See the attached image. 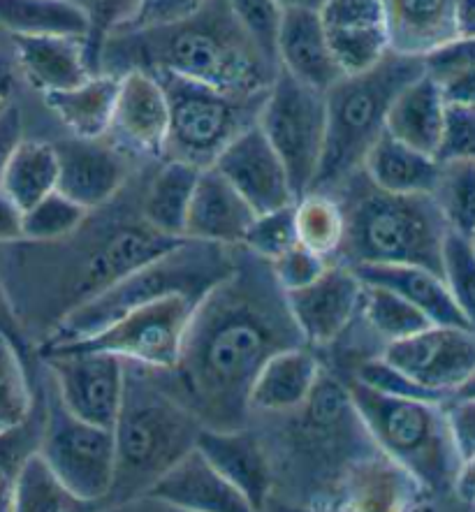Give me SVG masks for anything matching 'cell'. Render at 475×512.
<instances>
[{
  "label": "cell",
  "mask_w": 475,
  "mask_h": 512,
  "mask_svg": "<svg viewBox=\"0 0 475 512\" xmlns=\"http://www.w3.org/2000/svg\"><path fill=\"white\" fill-rule=\"evenodd\" d=\"M306 346L290 316L288 299L267 260L237 248V262L190 318L184 348L167 385L204 427L248 424V390L274 353Z\"/></svg>",
  "instance_id": "obj_1"
},
{
  "label": "cell",
  "mask_w": 475,
  "mask_h": 512,
  "mask_svg": "<svg viewBox=\"0 0 475 512\" xmlns=\"http://www.w3.org/2000/svg\"><path fill=\"white\" fill-rule=\"evenodd\" d=\"M105 211L102 216V209H93L75 232L58 241L3 246L14 265L12 276L21 281L5 290L21 332L26 323H45V339L72 309L181 241L153 230L142 218L140 204L119 214L112 200Z\"/></svg>",
  "instance_id": "obj_2"
},
{
  "label": "cell",
  "mask_w": 475,
  "mask_h": 512,
  "mask_svg": "<svg viewBox=\"0 0 475 512\" xmlns=\"http://www.w3.org/2000/svg\"><path fill=\"white\" fill-rule=\"evenodd\" d=\"M170 72L230 93H265L279 63L262 51L232 14L228 0H209L174 24L112 33L100 49V72Z\"/></svg>",
  "instance_id": "obj_3"
},
{
  "label": "cell",
  "mask_w": 475,
  "mask_h": 512,
  "mask_svg": "<svg viewBox=\"0 0 475 512\" xmlns=\"http://www.w3.org/2000/svg\"><path fill=\"white\" fill-rule=\"evenodd\" d=\"M346 234L334 262L341 265H420L441 274L448 223L429 193H390L364 170L334 190Z\"/></svg>",
  "instance_id": "obj_4"
},
{
  "label": "cell",
  "mask_w": 475,
  "mask_h": 512,
  "mask_svg": "<svg viewBox=\"0 0 475 512\" xmlns=\"http://www.w3.org/2000/svg\"><path fill=\"white\" fill-rule=\"evenodd\" d=\"M202 427L170 390L163 369L126 362V390L112 429L116 471L107 501L126 506L144 499L153 482L195 448Z\"/></svg>",
  "instance_id": "obj_5"
},
{
  "label": "cell",
  "mask_w": 475,
  "mask_h": 512,
  "mask_svg": "<svg viewBox=\"0 0 475 512\" xmlns=\"http://www.w3.org/2000/svg\"><path fill=\"white\" fill-rule=\"evenodd\" d=\"M239 246L209 244V241L181 239L170 251L156 255L133 272L121 276L100 295L91 297L40 341L38 348L63 346V343L82 341L107 325L158 299L170 295H186L202 299L214 285L232 272L237 262Z\"/></svg>",
  "instance_id": "obj_6"
},
{
  "label": "cell",
  "mask_w": 475,
  "mask_h": 512,
  "mask_svg": "<svg viewBox=\"0 0 475 512\" xmlns=\"http://www.w3.org/2000/svg\"><path fill=\"white\" fill-rule=\"evenodd\" d=\"M346 385L376 448L418 482L427 501L455 499L452 489L462 457L452 443L445 401L392 397L355 378Z\"/></svg>",
  "instance_id": "obj_7"
},
{
  "label": "cell",
  "mask_w": 475,
  "mask_h": 512,
  "mask_svg": "<svg viewBox=\"0 0 475 512\" xmlns=\"http://www.w3.org/2000/svg\"><path fill=\"white\" fill-rule=\"evenodd\" d=\"M425 58L387 51L374 68L343 75L325 91L327 135L318 177L311 190L334 193L385 133V116L397 93L425 75Z\"/></svg>",
  "instance_id": "obj_8"
},
{
  "label": "cell",
  "mask_w": 475,
  "mask_h": 512,
  "mask_svg": "<svg viewBox=\"0 0 475 512\" xmlns=\"http://www.w3.org/2000/svg\"><path fill=\"white\" fill-rule=\"evenodd\" d=\"M163 84L170 109L163 158L181 160L200 170L214 165L221 151L253 123L265 93H230L170 72H153Z\"/></svg>",
  "instance_id": "obj_9"
},
{
  "label": "cell",
  "mask_w": 475,
  "mask_h": 512,
  "mask_svg": "<svg viewBox=\"0 0 475 512\" xmlns=\"http://www.w3.org/2000/svg\"><path fill=\"white\" fill-rule=\"evenodd\" d=\"M40 392L45 401V422L38 452L77 499L89 506L107 501L116 471L114 431L68 411L47 371Z\"/></svg>",
  "instance_id": "obj_10"
},
{
  "label": "cell",
  "mask_w": 475,
  "mask_h": 512,
  "mask_svg": "<svg viewBox=\"0 0 475 512\" xmlns=\"http://www.w3.org/2000/svg\"><path fill=\"white\" fill-rule=\"evenodd\" d=\"M258 126L283 160L295 197L309 193L325 151V91L279 70L262 100Z\"/></svg>",
  "instance_id": "obj_11"
},
{
  "label": "cell",
  "mask_w": 475,
  "mask_h": 512,
  "mask_svg": "<svg viewBox=\"0 0 475 512\" xmlns=\"http://www.w3.org/2000/svg\"><path fill=\"white\" fill-rule=\"evenodd\" d=\"M200 299L170 295L151 302L107 325L82 341L63 346L38 348V353L54 350H100L126 362L144 364L153 369H172L179 362L184 336Z\"/></svg>",
  "instance_id": "obj_12"
},
{
  "label": "cell",
  "mask_w": 475,
  "mask_h": 512,
  "mask_svg": "<svg viewBox=\"0 0 475 512\" xmlns=\"http://www.w3.org/2000/svg\"><path fill=\"white\" fill-rule=\"evenodd\" d=\"M38 355L68 411L98 427L114 429L126 390V360L100 350Z\"/></svg>",
  "instance_id": "obj_13"
},
{
  "label": "cell",
  "mask_w": 475,
  "mask_h": 512,
  "mask_svg": "<svg viewBox=\"0 0 475 512\" xmlns=\"http://www.w3.org/2000/svg\"><path fill=\"white\" fill-rule=\"evenodd\" d=\"M380 357L448 401L475 369V329L429 325L406 339L390 341Z\"/></svg>",
  "instance_id": "obj_14"
},
{
  "label": "cell",
  "mask_w": 475,
  "mask_h": 512,
  "mask_svg": "<svg viewBox=\"0 0 475 512\" xmlns=\"http://www.w3.org/2000/svg\"><path fill=\"white\" fill-rule=\"evenodd\" d=\"M364 283L353 267L330 262V267L316 281L299 290L285 292L290 316L313 350L330 348L360 316Z\"/></svg>",
  "instance_id": "obj_15"
},
{
  "label": "cell",
  "mask_w": 475,
  "mask_h": 512,
  "mask_svg": "<svg viewBox=\"0 0 475 512\" xmlns=\"http://www.w3.org/2000/svg\"><path fill=\"white\" fill-rule=\"evenodd\" d=\"M109 126V142L130 158L163 160L167 123V95L160 79L146 70L123 72Z\"/></svg>",
  "instance_id": "obj_16"
},
{
  "label": "cell",
  "mask_w": 475,
  "mask_h": 512,
  "mask_svg": "<svg viewBox=\"0 0 475 512\" xmlns=\"http://www.w3.org/2000/svg\"><path fill=\"white\" fill-rule=\"evenodd\" d=\"M211 167L251 204L255 214L288 207L297 200L283 160L258 123L241 130Z\"/></svg>",
  "instance_id": "obj_17"
},
{
  "label": "cell",
  "mask_w": 475,
  "mask_h": 512,
  "mask_svg": "<svg viewBox=\"0 0 475 512\" xmlns=\"http://www.w3.org/2000/svg\"><path fill=\"white\" fill-rule=\"evenodd\" d=\"M58 186L63 195L82 204L84 209H100L112 202L130 181V156L119 146L102 140H68L56 142Z\"/></svg>",
  "instance_id": "obj_18"
},
{
  "label": "cell",
  "mask_w": 475,
  "mask_h": 512,
  "mask_svg": "<svg viewBox=\"0 0 475 512\" xmlns=\"http://www.w3.org/2000/svg\"><path fill=\"white\" fill-rule=\"evenodd\" d=\"M195 448L244 496L251 510H262L272 503L276 492L272 459L262 438L248 431V427H202Z\"/></svg>",
  "instance_id": "obj_19"
},
{
  "label": "cell",
  "mask_w": 475,
  "mask_h": 512,
  "mask_svg": "<svg viewBox=\"0 0 475 512\" xmlns=\"http://www.w3.org/2000/svg\"><path fill=\"white\" fill-rule=\"evenodd\" d=\"M144 501H156L188 512H251L241 496L200 450H188L153 482Z\"/></svg>",
  "instance_id": "obj_20"
},
{
  "label": "cell",
  "mask_w": 475,
  "mask_h": 512,
  "mask_svg": "<svg viewBox=\"0 0 475 512\" xmlns=\"http://www.w3.org/2000/svg\"><path fill=\"white\" fill-rule=\"evenodd\" d=\"M276 61L283 72L318 91H327L343 77L316 10H283L276 35Z\"/></svg>",
  "instance_id": "obj_21"
},
{
  "label": "cell",
  "mask_w": 475,
  "mask_h": 512,
  "mask_svg": "<svg viewBox=\"0 0 475 512\" xmlns=\"http://www.w3.org/2000/svg\"><path fill=\"white\" fill-rule=\"evenodd\" d=\"M253 218L255 209L251 204L214 167H207V170H200V177H197L186 214L184 239L241 246Z\"/></svg>",
  "instance_id": "obj_22"
},
{
  "label": "cell",
  "mask_w": 475,
  "mask_h": 512,
  "mask_svg": "<svg viewBox=\"0 0 475 512\" xmlns=\"http://www.w3.org/2000/svg\"><path fill=\"white\" fill-rule=\"evenodd\" d=\"M323 362L309 346H292L274 353L262 364L248 390V420L251 415H281L295 411L316 387Z\"/></svg>",
  "instance_id": "obj_23"
},
{
  "label": "cell",
  "mask_w": 475,
  "mask_h": 512,
  "mask_svg": "<svg viewBox=\"0 0 475 512\" xmlns=\"http://www.w3.org/2000/svg\"><path fill=\"white\" fill-rule=\"evenodd\" d=\"M14 56L42 95L65 91L95 75L86 38L77 35H12Z\"/></svg>",
  "instance_id": "obj_24"
},
{
  "label": "cell",
  "mask_w": 475,
  "mask_h": 512,
  "mask_svg": "<svg viewBox=\"0 0 475 512\" xmlns=\"http://www.w3.org/2000/svg\"><path fill=\"white\" fill-rule=\"evenodd\" d=\"M457 0H383L390 49L427 58L457 40Z\"/></svg>",
  "instance_id": "obj_25"
},
{
  "label": "cell",
  "mask_w": 475,
  "mask_h": 512,
  "mask_svg": "<svg viewBox=\"0 0 475 512\" xmlns=\"http://www.w3.org/2000/svg\"><path fill=\"white\" fill-rule=\"evenodd\" d=\"M425 501L418 482L378 450L350 468L334 503L343 510H408Z\"/></svg>",
  "instance_id": "obj_26"
},
{
  "label": "cell",
  "mask_w": 475,
  "mask_h": 512,
  "mask_svg": "<svg viewBox=\"0 0 475 512\" xmlns=\"http://www.w3.org/2000/svg\"><path fill=\"white\" fill-rule=\"evenodd\" d=\"M357 279L367 285H380L397 292L415 309H420L431 320V325L469 327L462 311L457 309L443 276L420 265H357L353 267Z\"/></svg>",
  "instance_id": "obj_27"
},
{
  "label": "cell",
  "mask_w": 475,
  "mask_h": 512,
  "mask_svg": "<svg viewBox=\"0 0 475 512\" xmlns=\"http://www.w3.org/2000/svg\"><path fill=\"white\" fill-rule=\"evenodd\" d=\"M445 98L441 84L425 72L404 86L385 116V130L399 142L436 156L443 133Z\"/></svg>",
  "instance_id": "obj_28"
},
{
  "label": "cell",
  "mask_w": 475,
  "mask_h": 512,
  "mask_svg": "<svg viewBox=\"0 0 475 512\" xmlns=\"http://www.w3.org/2000/svg\"><path fill=\"white\" fill-rule=\"evenodd\" d=\"M119 82L121 77L112 72H95L72 89L45 93V102L72 137L102 140L112 126Z\"/></svg>",
  "instance_id": "obj_29"
},
{
  "label": "cell",
  "mask_w": 475,
  "mask_h": 512,
  "mask_svg": "<svg viewBox=\"0 0 475 512\" xmlns=\"http://www.w3.org/2000/svg\"><path fill=\"white\" fill-rule=\"evenodd\" d=\"M362 170L369 181L390 193H434L441 160L385 133L371 146Z\"/></svg>",
  "instance_id": "obj_30"
},
{
  "label": "cell",
  "mask_w": 475,
  "mask_h": 512,
  "mask_svg": "<svg viewBox=\"0 0 475 512\" xmlns=\"http://www.w3.org/2000/svg\"><path fill=\"white\" fill-rule=\"evenodd\" d=\"M200 167L181 160H158L156 172L146 179L140 195V214L153 230L167 237L184 239L186 214Z\"/></svg>",
  "instance_id": "obj_31"
},
{
  "label": "cell",
  "mask_w": 475,
  "mask_h": 512,
  "mask_svg": "<svg viewBox=\"0 0 475 512\" xmlns=\"http://www.w3.org/2000/svg\"><path fill=\"white\" fill-rule=\"evenodd\" d=\"M0 28L10 35L89 38V19L75 0H0Z\"/></svg>",
  "instance_id": "obj_32"
},
{
  "label": "cell",
  "mask_w": 475,
  "mask_h": 512,
  "mask_svg": "<svg viewBox=\"0 0 475 512\" xmlns=\"http://www.w3.org/2000/svg\"><path fill=\"white\" fill-rule=\"evenodd\" d=\"M58 186L56 146L42 140H21L7 163L0 188L21 209L33 207L42 197L54 193Z\"/></svg>",
  "instance_id": "obj_33"
},
{
  "label": "cell",
  "mask_w": 475,
  "mask_h": 512,
  "mask_svg": "<svg viewBox=\"0 0 475 512\" xmlns=\"http://www.w3.org/2000/svg\"><path fill=\"white\" fill-rule=\"evenodd\" d=\"M297 244L334 260L346 234V216L336 195L309 190L295 200Z\"/></svg>",
  "instance_id": "obj_34"
},
{
  "label": "cell",
  "mask_w": 475,
  "mask_h": 512,
  "mask_svg": "<svg viewBox=\"0 0 475 512\" xmlns=\"http://www.w3.org/2000/svg\"><path fill=\"white\" fill-rule=\"evenodd\" d=\"M91 508L77 499L40 452H33L21 466L14 485L12 510L17 512H75Z\"/></svg>",
  "instance_id": "obj_35"
},
{
  "label": "cell",
  "mask_w": 475,
  "mask_h": 512,
  "mask_svg": "<svg viewBox=\"0 0 475 512\" xmlns=\"http://www.w3.org/2000/svg\"><path fill=\"white\" fill-rule=\"evenodd\" d=\"M357 318L383 343V348L390 341L406 339V336L418 334L431 325V320L425 313L415 309L411 302H406L397 292L367 283H364L362 306Z\"/></svg>",
  "instance_id": "obj_36"
},
{
  "label": "cell",
  "mask_w": 475,
  "mask_h": 512,
  "mask_svg": "<svg viewBox=\"0 0 475 512\" xmlns=\"http://www.w3.org/2000/svg\"><path fill=\"white\" fill-rule=\"evenodd\" d=\"M434 200L452 232L469 237L475 230V160H445Z\"/></svg>",
  "instance_id": "obj_37"
},
{
  "label": "cell",
  "mask_w": 475,
  "mask_h": 512,
  "mask_svg": "<svg viewBox=\"0 0 475 512\" xmlns=\"http://www.w3.org/2000/svg\"><path fill=\"white\" fill-rule=\"evenodd\" d=\"M42 422H45V401L42 392L35 390L33 413L17 427L0 431V512L12 510L14 485L21 466L40 448Z\"/></svg>",
  "instance_id": "obj_38"
},
{
  "label": "cell",
  "mask_w": 475,
  "mask_h": 512,
  "mask_svg": "<svg viewBox=\"0 0 475 512\" xmlns=\"http://www.w3.org/2000/svg\"><path fill=\"white\" fill-rule=\"evenodd\" d=\"M24 360V350L0 332V431L17 427L33 413L35 387Z\"/></svg>",
  "instance_id": "obj_39"
},
{
  "label": "cell",
  "mask_w": 475,
  "mask_h": 512,
  "mask_svg": "<svg viewBox=\"0 0 475 512\" xmlns=\"http://www.w3.org/2000/svg\"><path fill=\"white\" fill-rule=\"evenodd\" d=\"M89 214L91 211L82 204L70 200L61 190H54L24 211V239L21 241H35V244L58 241L75 232Z\"/></svg>",
  "instance_id": "obj_40"
},
{
  "label": "cell",
  "mask_w": 475,
  "mask_h": 512,
  "mask_svg": "<svg viewBox=\"0 0 475 512\" xmlns=\"http://www.w3.org/2000/svg\"><path fill=\"white\" fill-rule=\"evenodd\" d=\"M330 49L343 75L364 72L390 51L385 26H355V28H325Z\"/></svg>",
  "instance_id": "obj_41"
},
{
  "label": "cell",
  "mask_w": 475,
  "mask_h": 512,
  "mask_svg": "<svg viewBox=\"0 0 475 512\" xmlns=\"http://www.w3.org/2000/svg\"><path fill=\"white\" fill-rule=\"evenodd\" d=\"M441 276L448 285L457 309L471 329H475V253L469 239L448 230L443 241Z\"/></svg>",
  "instance_id": "obj_42"
},
{
  "label": "cell",
  "mask_w": 475,
  "mask_h": 512,
  "mask_svg": "<svg viewBox=\"0 0 475 512\" xmlns=\"http://www.w3.org/2000/svg\"><path fill=\"white\" fill-rule=\"evenodd\" d=\"M295 244V202H292L288 207L255 214L251 228L246 230L244 241H241V248H246L248 253L258 255L262 260L272 262Z\"/></svg>",
  "instance_id": "obj_43"
},
{
  "label": "cell",
  "mask_w": 475,
  "mask_h": 512,
  "mask_svg": "<svg viewBox=\"0 0 475 512\" xmlns=\"http://www.w3.org/2000/svg\"><path fill=\"white\" fill-rule=\"evenodd\" d=\"M89 19V61L93 72H100V49L109 35L121 31L133 17L140 0H75Z\"/></svg>",
  "instance_id": "obj_44"
},
{
  "label": "cell",
  "mask_w": 475,
  "mask_h": 512,
  "mask_svg": "<svg viewBox=\"0 0 475 512\" xmlns=\"http://www.w3.org/2000/svg\"><path fill=\"white\" fill-rule=\"evenodd\" d=\"M232 14L265 54L276 61V35L283 10L276 0H228ZM279 63V61H276Z\"/></svg>",
  "instance_id": "obj_45"
},
{
  "label": "cell",
  "mask_w": 475,
  "mask_h": 512,
  "mask_svg": "<svg viewBox=\"0 0 475 512\" xmlns=\"http://www.w3.org/2000/svg\"><path fill=\"white\" fill-rule=\"evenodd\" d=\"M436 158L441 163L445 160H475V107L445 102L443 133Z\"/></svg>",
  "instance_id": "obj_46"
},
{
  "label": "cell",
  "mask_w": 475,
  "mask_h": 512,
  "mask_svg": "<svg viewBox=\"0 0 475 512\" xmlns=\"http://www.w3.org/2000/svg\"><path fill=\"white\" fill-rule=\"evenodd\" d=\"M330 262L332 260L309 251V248H304L302 244H295L285 253H281L279 258L269 262V267H272V274L276 283L281 285V290L290 292L316 281L318 276L330 267Z\"/></svg>",
  "instance_id": "obj_47"
},
{
  "label": "cell",
  "mask_w": 475,
  "mask_h": 512,
  "mask_svg": "<svg viewBox=\"0 0 475 512\" xmlns=\"http://www.w3.org/2000/svg\"><path fill=\"white\" fill-rule=\"evenodd\" d=\"M318 12L325 28L385 26L383 0H325Z\"/></svg>",
  "instance_id": "obj_48"
},
{
  "label": "cell",
  "mask_w": 475,
  "mask_h": 512,
  "mask_svg": "<svg viewBox=\"0 0 475 512\" xmlns=\"http://www.w3.org/2000/svg\"><path fill=\"white\" fill-rule=\"evenodd\" d=\"M207 3L209 0H140L135 14L121 31H144V28L174 24V21H181L202 10Z\"/></svg>",
  "instance_id": "obj_49"
},
{
  "label": "cell",
  "mask_w": 475,
  "mask_h": 512,
  "mask_svg": "<svg viewBox=\"0 0 475 512\" xmlns=\"http://www.w3.org/2000/svg\"><path fill=\"white\" fill-rule=\"evenodd\" d=\"M443 406L457 455L462 457V464L469 462L475 457V399L450 397Z\"/></svg>",
  "instance_id": "obj_50"
},
{
  "label": "cell",
  "mask_w": 475,
  "mask_h": 512,
  "mask_svg": "<svg viewBox=\"0 0 475 512\" xmlns=\"http://www.w3.org/2000/svg\"><path fill=\"white\" fill-rule=\"evenodd\" d=\"M427 72L431 77L441 79L450 72L462 70V68H473L475 65V35L473 38H457L452 40L450 45L436 49L434 54L425 58Z\"/></svg>",
  "instance_id": "obj_51"
},
{
  "label": "cell",
  "mask_w": 475,
  "mask_h": 512,
  "mask_svg": "<svg viewBox=\"0 0 475 512\" xmlns=\"http://www.w3.org/2000/svg\"><path fill=\"white\" fill-rule=\"evenodd\" d=\"M21 140H24V123H21L19 107L3 102L0 105V179Z\"/></svg>",
  "instance_id": "obj_52"
},
{
  "label": "cell",
  "mask_w": 475,
  "mask_h": 512,
  "mask_svg": "<svg viewBox=\"0 0 475 512\" xmlns=\"http://www.w3.org/2000/svg\"><path fill=\"white\" fill-rule=\"evenodd\" d=\"M436 82L441 84L445 102L475 107V65L473 68H462V70L450 72V75L436 79Z\"/></svg>",
  "instance_id": "obj_53"
},
{
  "label": "cell",
  "mask_w": 475,
  "mask_h": 512,
  "mask_svg": "<svg viewBox=\"0 0 475 512\" xmlns=\"http://www.w3.org/2000/svg\"><path fill=\"white\" fill-rule=\"evenodd\" d=\"M24 239V209L0 188V246Z\"/></svg>",
  "instance_id": "obj_54"
},
{
  "label": "cell",
  "mask_w": 475,
  "mask_h": 512,
  "mask_svg": "<svg viewBox=\"0 0 475 512\" xmlns=\"http://www.w3.org/2000/svg\"><path fill=\"white\" fill-rule=\"evenodd\" d=\"M0 332L10 336V339L26 353V336H24V332H21L17 316H14L10 299H7L3 279H0Z\"/></svg>",
  "instance_id": "obj_55"
},
{
  "label": "cell",
  "mask_w": 475,
  "mask_h": 512,
  "mask_svg": "<svg viewBox=\"0 0 475 512\" xmlns=\"http://www.w3.org/2000/svg\"><path fill=\"white\" fill-rule=\"evenodd\" d=\"M452 494H455V499L459 503L475 508V457L469 459V462H464L462 468H459Z\"/></svg>",
  "instance_id": "obj_56"
},
{
  "label": "cell",
  "mask_w": 475,
  "mask_h": 512,
  "mask_svg": "<svg viewBox=\"0 0 475 512\" xmlns=\"http://www.w3.org/2000/svg\"><path fill=\"white\" fill-rule=\"evenodd\" d=\"M455 19H457V38H473L475 35V0H457Z\"/></svg>",
  "instance_id": "obj_57"
},
{
  "label": "cell",
  "mask_w": 475,
  "mask_h": 512,
  "mask_svg": "<svg viewBox=\"0 0 475 512\" xmlns=\"http://www.w3.org/2000/svg\"><path fill=\"white\" fill-rule=\"evenodd\" d=\"M281 10H320L325 0H276Z\"/></svg>",
  "instance_id": "obj_58"
},
{
  "label": "cell",
  "mask_w": 475,
  "mask_h": 512,
  "mask_svg": "<svg viewBox=\"0 0 475 512\" xmlns=\"http://www.w3.org/2000/svg\"><path fill=\"white\" fill-rule=\"evenodd\" d=\"M452 397L457 399H475V369L469 378H466V383L459 387V390L452 394Z\"/></svg>",
  "instance_id": "obj_59"
},
{
  "label": "cell",
  "mask_w": 475,
  "mask_h": 512,
  "mask_svg": "<svg viewBox=\"0 0 475 512\" xmlns=\"http://www.w3.org/2000/svg\"><path fill=\"white\" fill-rule=\"evenodd\" d=\"M3 86H5V79H3V77H0V105H3V102H5V95H3Z\"/></svg>",
  "instance_id": "obj_60"
},
{
  "label": "cell",
  "mask_w": 475,
  "mask_h": 512,
  "mask_svg": "<svg viewBox=\"0 0 475 512\" xmlns=\"http://www.w3.org/2000/svg\"><path fill=\"white\" fill-rule=\"evenodd\" d=\"M466 239H469V244H471V248H473V253H475V230L469 234V237H466Z\"/></svg>",
  "instance_id": "obj_61"
}]
</instances>
